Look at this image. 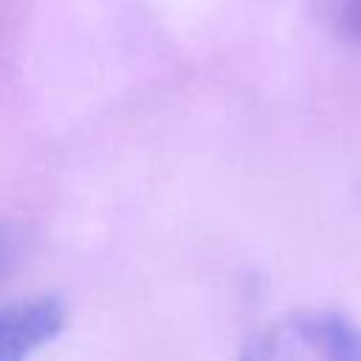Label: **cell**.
Instances as JSON below:
<instances>
[{"instance_id":"obj_1","label":"cell","mask_w":361,"mask_h":361,"mask_svg":"<svg viewBox=\"0 0 361 361\" xmlns=\"http://www.w3.org/2000/svg\"><path fill=\"white\" fill-rule=\"evenodd\" d=\"M243 361H361V324L336 310L290 313L254 336Z\"/></svg>"},{"instance_id":"obj_2","label":"cell","mask_w":361,"mask_h":361,"mask_svg":"<svg viewBox=\"0 0 361 361\" xmlns=\"http://www.w3.org/2000/svg\"><path fill=\"white\" fill-rule=\"evenodd\" d=\"M68 313L56 296L6 305L0 313V361H28L65 330Z\"/></svg>"},{"instance_id":"obj_3","label":"cell","mask_w":361,"mask_h":361,"mask_svg":"<svg viewBox=\"0 0 361 361\" xmlns=\"http://www.w3.org/2000/svg\"><path fill=\"white\" fill-rule=\"evenodd\" d=\"M338 31L341 37L361 45V0H344L338 11Z\"/></svg>"}]
</instances>
